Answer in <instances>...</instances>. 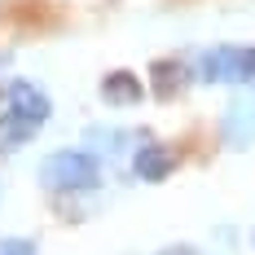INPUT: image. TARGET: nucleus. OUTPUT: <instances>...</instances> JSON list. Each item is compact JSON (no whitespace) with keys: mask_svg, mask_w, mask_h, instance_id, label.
Returning a JSON list of instances; mask_svg holds the SVG:
<instances>
[{"mask_svg":"<svg viewBox=\"0 0 255 255\" xmlns=\"http://www.w3.org/2000/svg\"><path fill=\"white\" fill-rule=\"evenodd\" d=\"M102 180V163L88 150H53L40 163V185L53 194H84V189H97Z\"/></svg>","mask_w":255,"mask_h":255,"instance_id":"f257e3e1","label":"nucleus"},{"mask_svg":"<svg viewBox=\"0 0 255 255\" xmlns=\"http://www.w3.org/2000/svg\"><path fill=\"white\" fill-rule=\"evenodd\" d=\"M4 110H13L18 119H26L31 128H44V119L53 115V102L31 84V79H13L4 88Z\"/></svg>","mask_w":255,"mask_h":255,"instance_id":"f03ea898","label":"nucleus"},{"mask_svg":"<svg viewBox=\"0 0 255 255\" xmlns=\"http://www.w3.org/2000/svg\"><path fill=\"white\" fill-rule=\"evenodd\" d=\"M198 75L207 84H242V49H233V44L207 49L198 57Z\"/></svg>","mask_w":255,"mask_h":255,"instance_id":"7ed1b4c3","label":"nucleus"},{"mask_svg":"<svg viewBox=\"0 0 255 255\" xmlns=\"http://www.w3.org/2000/svg\"><path fill=\"white\" fill-rule=\"evenodd\" d=\"M172 167H176V158H172V150H163V145H145V150H136V158H132V172L141 180H163L172 176Z\"/></svg>","mask_w":255,"mask_h":255,"instance_id":"20e7f679","label":"nucleus"},{"mask_svg":"<svg viewBox=\"0 0 255 255\" xmlns=\"http://www.w3.org/2000/svg\"><path fill=\"white\" fill-rule=\"evenodd\" d=\"M102 97L110 106H136V102H141V79L128 75V71H115V75H106Z\"/></svg>","mask_w":255,"mask_h":255,"instance_id":"39448f33","label":"nucleus"},{"mask_svg":"<svg viewBox=\"0 0 255 255\" xmlns=\"http://www.w3.org/2000/svg\"><path fill=\"white\" fill-rule=\"evenodd\" d=\"M35 132H40V128H31L26 119H18L13 110H0V154H9V150H18V145H26Z\"/></svg>","mask_w":255,"mask_h":255,"instance_id":"423d86ee","label":"nucleus"},{"mask_svg":"<svg viewBox=\"0 0 255 255\" xmlns=\"http://www.w3.org/2000/svg\"><path fill=\"white\" fill-rule=\"evenodd\" d=\"M154 75H158V84H154L158 93H176V88H180V75H185V71H180L176 62H158V66H154Z\"/></svg>","mask_w":255,"mask_h":255,"instance_id":"0eeeda50","label":"nucleus"},{"mask_svg":"<svg viewBox=\"0 0 255 255\" xmlns=\"http://www.w3.org/2000/svg\"><path fill=\"white\" fill-rule=\"evenodd\" d=\"M0 255H35V242L31 238H4L0 242Z\"/></svg>","mask_w":255,"mask_h":255,"instance_id":"6e6552de","label":"nucleus"},{"mask_svg":"<svg viewBox=\"0 0 255 255\" xmlns=\"http://www.w3.org/2000/svg\"><path fill=\"white\" fill-rule=\"evenodd\" d=\"M242 84H255V44L242 49Z\"/></svg>","mask_w":255,"mask_h":255,"instance_id":"1a4fd4ad","label":"nucleus"},{"mask_svg":"<svg viewBox=\"0 0 255 255\" xmlns=\"http://www.w3.org/2000/svg\"><path fill=\"white\" fill-rule=\"evenodd\" d=\"M158 255H203L198 247H185V242H176V247H163Z\"/></svg>","mask_w":255,"mask_h":255,"instance_id":"9d476101","label":"nucleus"},{"mask_svg":"<svg viewBox=\"0 0 255 255\" xmlns=\"http://www.w3.org/2000/svg\"><path fill=\"white\" fill-rule=\"evenodd\" d=\"M251 242H255V233H251Z\"/></svg>","mask_w":255,"mask_h":255,"instance_id":"9b49d317","label":"nucleus"}]
</instances>
